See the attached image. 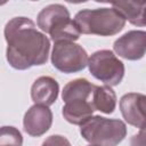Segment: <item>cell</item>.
I'll list each match as a JSON object with an SVG mask.
<instances>
[{"instance_id": "5", "label": "cell", "mask_w": 146, "mask_h": 146, "mask_svg": "<svg viewBox=\"0 0 146 146\" xmlns=\"http://www.w3.org/2000/svg\"><path fill=\"white\" fill-rule=\"evenodd\" d=\"M87 66L94 78L110 87L120 84L125 71L122 60L108 49L95 51L88 58Z\"/></svg>"}, {"instance_id": "18", "label": "cell", "mask_w": 146, "mask_h": 146, "mask_svg": "<svg viewBox=\"0 0 146 146\" xmlns=\"http://www.w3.org/2000/svg\"><path fill=\"white\" fill-rule=\"evenodd\" d=\"M0 5H2V3H1V2H0Z\"/></svg>"}, {"instance_id": "3", "label": "cell", "mask_w": 146, "mask_h": 146, "mask_svg": "<svg viewBox=\"0 0 146 146\" xmlns=\"http://www.w3.org/2000/svg\"><path fill=\"white\" fill-rule=\"evenodd\" d=\"M36 25L48 33L54 42H74L81 34L74 21L71 19L68 9L60 3H51L41 9L36 16Z\"/></svg>"}, {"instance_id": "13", "label": "cell", "mask_w": 146, "mask_h": 146, "mask_svg": "<svg viewBox=\"0 0 146 146\" xmlns=\"http://www.w3.org/2000/svg\"><path fill=\"white\" fill-rule=\"evenodd\" d=\"M96 88V84L89 82L84 78H79L70 81L64 86L62 91V98L64 103L75 99L91 100V95Z\"/></svg>"}, {"instance_id": "6", "label": "cell", "mask_w": 146, "mask_h": 146, "mask_svg": "<svg viewBox=\"0 0 146 146\" xmlns=\"http://www.w3.org/2000/svg\"><path fill=\"white\" fill-rule=\"evenodd\" d=\"M86 49L72 41L55 42L51 51V64L62 73H78L88 64Z\"/></svg>"}, {"instance_id": "17", "label": "cell", "mask_w": 146, "mask_h": 146, "mask_svg": "<svg viewBox=\"0 0 146 146\" xmlns=\"http://www.w3.org/2000/svg\"><path fill=\"white\" fill-rule=\"evenodd\" d=\"M89 146H95V145H89Z\"/></svg>"}, {"instance_id": "9", "label": "cell", "mask_w": 146, "mask_h": 146, "mask_svg": "<svg viewBox=\"0 0 146 146\" xmlns=\"http://www.w3.org/2000/svg\"><path fill=\"white\" fill-rule=\"evenodd\" d=\"M145 103L146 96L139 92H129L120 99V111L129 124L144 130L145 128Z\"/></svg>"}, {"instance_id": "15", "label": "cell", "mask_w": 146, "mask_h": 146, "mask_svg": "<svg viewBox=\"0 0 146 146\" xmlns=\"http://www.w3.org/2000/svg\"><path fill=\"white\" fill-rule=\"evenodd\" d=\"M23 136L21 131L11 125L0 127V146H22Z\"/></svg>"}, {"instance_id": "10", "label": "cell", "mask_w": 146, "mask_h": 146, "mask_svg": "<svg viewBox=\"0 0 146 146\" xmlns=\"http://www.w3.org/2000/svg\"><path fill=\"white\" fill-rule=\"evenodd\" d=\"M58 82L54 78L48 75L38 78L31 87V98L34 102V104L38 105H52L58 98Z\"/></svg>"}, {"instance_id": "1", "label": "cell", "mask_w": 146, "mask_h": 146, "mask_svg": "<svg viewBox=\"0 0 146 146\" xmlns=\"http://www.w3.org/2000/svg\"><path fill=\"white\" fill-rule=\"evenodd\" d=\"M7 42L6 58L15 70H27L47 63L50 41L36 30L35 23L27 17H14L5 26Z\"/></svg>"}, {"instance_id": "11", "label": "cell", "mask_w": 146, "mask_h": 146, "mask_svg": "<svg viewBox=\"0 0 146 146\" xmlns=\"http://www.w3.org/2000/svg\"><path fill=\"white\" fill-rule=\"evenodd\" d=\"M94 113V108L90 100L75 99L65 103L62 108V114L64 119L72 124L82 125L87 122Z\"/></svg>"}, {"instance_id": "16", "label": "cell", "mask_w": 146, "mask_h": 146, "mask_svg": "<svg viewBox=\"0 0 146 146\" xmlns=\"http://www.w3.org/2000/svg\"><path fill=\"white\" fill-rule=\"evenodd\" d=\"M41 146H71V143L62 135H51L46 138Z\"/></svg>"}, {"instance_id": "12", "label": "cell", "mask_w": 146, "mask_h": 146, "mask_svg": "<svg viewBox=\"0 0 146 146\" xmlns=\"http://www.w3.org/2000/svg\"><path fill=\"white\" fill-rule=\"evenodd\" d=\"M112 8L119 11L122 17L136 26H145V8L144 1H119L112 2Z\"/></svg>"}, {"instance_id": "7", "label": "cell", "mask_w": 146, "mask_h": 146, "mask_svg": "<svg viewBox=\"0 0 146 146\" xmlns=\"http://www.w3.org/2000/svg\"><path fill=\"white\" fill-rule=\"evenodd\" d=\"M113 49L120 57L128 60H139L146 51V32L131 30L114 41Z\"/></svg>"}, {"instance_id": "4", "label": "cell", "mask_w": 146, "mask_h": 146, "mask_svg": "<svg viewBox=\"0 0 146 146\" xmlns=\"http://www.w3.org/2000/svg\"><path fill=\"white\" fill-rule=\"evenodd\" d=\"M80 127L82 138L95 146H117L127 136V125L119 119L95 115Z\"/></svg>"}, {"instance_id": "8", "label": "cell", "mask_w": 146, "mask_h": 146, "mask_svg": "<svg viewBox=\"0 0 146 146\" xmlns=\"http://www.w3.org/2000/svg\"><path fill=\"white\" fill-rule=\"evenodd\" d=\"M52 124V112L48 106L34 104L31 106L23 119L24 131L32 137L44 135Z\"/></svg>"}, {"instance_id": "14", "label": "cell", "mask_w": 146, "mask_h": 146, "mask_svg": "<svg viewBox=\"0 0 146 146\" xmlns=\"http://www.w3.org/2000/svg\"><path fill=\"white\" fill-rule=\"evenodd\" d=\"M90 102L94 111L112 114L116 107V95L110 86H96Z\"/></svg>"}, {"instance_id": "2", "label": "cell", "mask_w": 146, "mask_h": 146, "mask_svg": "<svg viewBox=\"0 0 146 146\" xmlns=\"http://www.w3.org/2000/svg\"><path fill=\"white\" fill-rule=\"evenodd\" d=\"M73 21L80 33L100 36L115 35L125 26V19L114 8L82 9L75 14Z\"/></svg>"}]
</instances>
